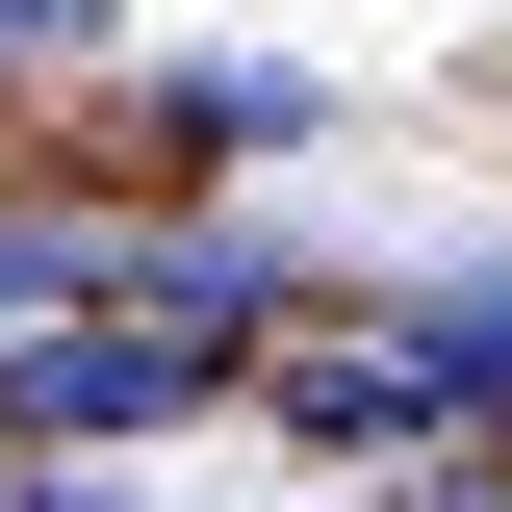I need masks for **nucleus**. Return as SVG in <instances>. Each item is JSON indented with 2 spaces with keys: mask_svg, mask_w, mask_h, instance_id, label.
I'll return each instance as SVG.
<instances>
[{
  "mask_svg": "<svg viewBox=\"0 0 512 512\" xmlns=\"http://www.w3.org/2000/svg\"><path fill=\"white\" fill-rule=\"evenodd\" d=\"M77 26H103V0H0V52H77Z\"/></svg>",
  "mask_w": 512,
  "mask_h": 512,
  "instance_id": "6",
  "label": "nucleus"
},
{
  "mask_svg": "<svg viewBox=\"0 0 512 512\" xmlns=\"http://www.w3.org/2000/svg\"><path fill=\"white\" fill-rule=\"evenodd\" d=\"M154 128H205V154H282V128H333V103H308L282 52H180V77H154Z\"/></svg>",
  "mask_w": 512,
  "mask_h": 512,
  "instance_id": "4",
  "label": "nucleus"
},
{
  "mask_svg": "<svg viewBox=\"0 0 512 512\" xmlns=\"http://www.w3.org/2000/svg\"><path fill=\"white\" fill-rule=\"evenodd\" d=\"M410 359H436L461 410H512V282H487V256H461V282H410Z\"/></svg>",
  "mask_w": 512,
  "mask_h": 512,
  "instance_id": "5",
  "label": "nucleus"
},
{
  "mask_svg": "<svg viewBox=\"0 0 512 512\" xmlns=\"http://www.w3.org/2000/svg\"><path fill=\"white\" fill-rule=\"evenodd\" d=\"M282 410H308L333 461H410V436H436V410H461V384L410 359V333H308V359H282Z\"/></svg>",
  "mask_w": 512,
  "mask_h": 512,
  "instance_id": "2",
  "label": "nucleus"
},
{
  "mask_svg": "<svg viewBox=\"0 0 512 512\" xmlns=\"http://www.w3.org/2000/svg\"><path fill=\"white\" fill-rule=\"evenodd\" d=\"M180 384H205V333L77 308V333H26V359H0V410H26V436H128V410H180Z\"/></svg>",
  "mask_w": 512,
  "mask_h": 512,
  "instance_id": "1",
  "label": "nucleus"
},
{
  "mask_svg": "<svg viewBox=\"0 0 512 512\" xmlns=\"http://www.w3.org/2000/svg\"><path fill=\"white\" fill-rule=\"evenodd\" d=\"M77 308H128V205L0 180V333H77Z\"/></svg>",
  "mask_w": 512,
  "mask_h": 512,
  "instance_id": "3",
  "label": "nucleus"
}]
</instances>
